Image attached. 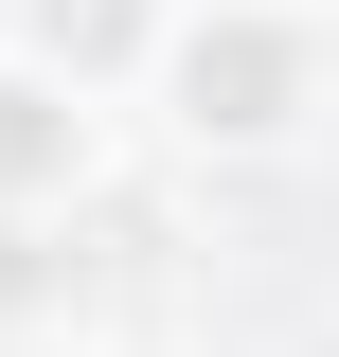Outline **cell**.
Returning <instances> with one entry per match:
<instances>
[{"label": "cell", "mask_w": 339, "mask_h": 357, "mask_svg": "<svg viewBox=\"0 0 339 357\" xmlns=\"http://www.w3.org/2000/svg\"><path fill=\"white\" fill-rule=\"evenodd\" d=\"M161 126L197 143V161H286V143L322 126V0H179Z\"/></svg>", "instance_id": "obj_1"}, {"label": "cell", "mask_w": 339, "mask_h": 357, "mask_svg": "<svg viewBox=\"0 0 339 357\" xmlns=\"http://www.w3.org/2000/svg\"><path fill=\"white\" fill-rule=\"evenodd\" d=\"M89 178H107V89L0 54V215H89Z\"/></svg>", "instance_id": "obj_2"}, {"label": "cell", "mask_w": 339, "mask_h": 357, "mask_svg": "<svg viewBox=\"0 0 339 357\" xmlns=\"http://www.w3.org/2000/svg\"><path fill=\"white\" fill-rule=\"evenodd\" d=\"M179 0H18V54H54L72 89H161Z\"/></svg>", "instance_id": "obj_3"}, {"label": "cell", "mask_w": 339, "mask_h": 357, "mask_svg": "<svg viewBox=\"0 0 339 357\" xmlns=\"http://www.w3.org/2000/svg\"><path fill=\"white\" fill-rule=\"evenodd\" d=\"M72 304H89L72 215H0V321H72Z\"/></svg>", "instance_id": "obj_4"}, {"label": "cell", "mask_w": 339, "mask_h": 357, "mask_svg": "<svg viewBox=\"0 0 339 357\" xmlns=\"http://www.w3.org/2000/svg\"><path fill=\"white\" fill-rule=\"evenodd\" d=\"M303 357H339V321H322V340H303Z\"/></svg>", "instance_id": "obj_5"}]
</instances>
